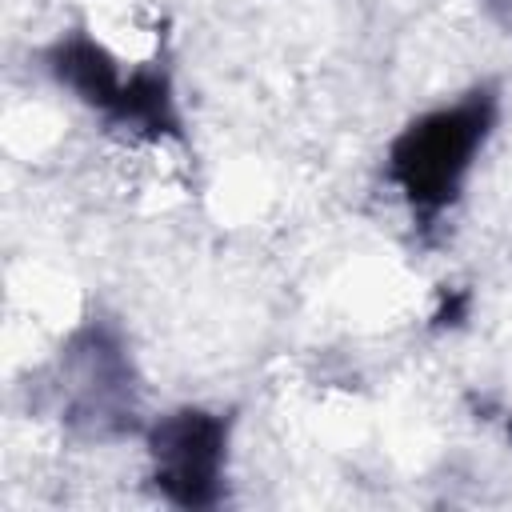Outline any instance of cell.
Listing matches in <instances>:
<instances>
[{
    "label": "cell",
    "instance_id": "obj_4",
    "mask_svg": "<svg viewBox=\"0 0 512 512\" xmlns=\"http://www.w3.org/2000/svg\"><path fill=\"white\" fill-rule=\"evenodd\" d=\"M472 312V292L468 288H444L440 304L432 312V328H460Z\"/></svg>",
    "mask_w": 512,
    "mask_h": 512
},
{
    "label": "cell",
    "instance_id": "obj_1",
    "mask_svg": "<svg viewBox=\"0 0 512 512\" xmlns=\"http://www.w3.org/2000/svg\"><path fill=\"white\" fill-rule=\"evenodd\" d=\"M500 120L496 84H476L452 104L428 108L408 120L384 156V176L404 200L412 228L432 236L436 224L460 204L464 184Z\"/></svg>",
    "mask_w": 512,
    "mask_h": 512
},
{
    "label": "cell",
    "instance_id": "obj_3",
    "mask_svg": "<svg viewBox=\"0 0 512 512\" xmlns=\"http://www.w3.org/2000/svg\"><path fill=\"white\" fill-rule=\"evenodd\" d=\"M68 420H84L96 436L100 432H124L132 428V380H128V356L112 328L88 324L76 332L68 348Z\"/></svg>",
    "mask_w": 512,
    "mask_h": 512
},
{
    "label": "cell",
    "instance_id": "obj_2",
    "mask_svg": "<svg viewBox=\"0 0 512 512\" xmlns=\"http://www.w3.org/2000/svg\"><path fill=\"white\" fill-rule=\"evenodd\" d=\"M232 420L212 408H176L148 428L152 488L176 508H212L224 496Z\"/></svg>",
    "mask_w": 512,
    "mask_h": 512
},
{
    "label": "cell",
    "instance_id": "obj_5",
    "mask_svg": "<svg viewBox=\"0 0 512 512\" xmlns=\"http://www.w3.org/2000/svg\"><path fill=\"white\" fill-rule=\"evenodd\" d=\"M508 440H512V416H508Z\"/></svg>",
    "mask_w": 512,
    "mask_h": 512
}]
</instances>
